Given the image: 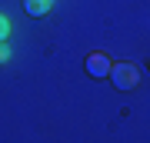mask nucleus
Masks as SVG:
<instances>
[{"mask_svg": "<svg viewBox=\"0 0 150 143\" xmlns=\"http://www.w3.org/2000/svg\"><path fill=\"white\" fill-rule=\"evenodd\" d=\"M110 83L117 87V90H134V87L140 83L137 63H113L110 67Z\"/></svg>", "mask_w": 150, "mask_h": 143, "instance_id": "f257e3e1", "label": "nucleus"}, {"mask_svg": "<svg viewBox=\"0 0 150 143\" xmlns=\"http://www.w3.org/2000/svg\"><path fill=\"white\" fill-rule=\"evenodd\" d=\"M110 67H113V60L107 57V53H90V57L83 60V70H87L93 80H107V77H110Z\"/></svg>", "mask_w": 150, "mask_h": 143, "instance_id": "f03ea898", "label": "nucleus"}, {"mask_svg": "<svg viewBox=\"0 0 150 143\" xmlns=\"http://www.w3.org/2000/svg\"><path fill=\"white\" fill-rule=\"evenodd\" d=\"M54 4L57 0H23V10H27V17H47Z\"/></svg>", "mask_w": 150, "mask_h": 143, "instance_id": "7ed1b4c3", "label": "nucleus"}, {"mask_svg": "<svg viewBox=\"0 0 150 143\" xmlns=\"http://www.w3.org/2000/svg\"><path fill=\"white\" fill-rule=\"evenodd\" d=\"M10 33H13L10 17H7V13H0V40H10Z\"/></svg>", "mask_w": 150, "mask_h": 143, "instance_id": "20e7f679", "label": "nucleus"}, {"mask_svg": "<svg viewBox=\"0 0 150 143\" xmlns=\"http://www.w3.org/2000/svg\"><path fill=\"white\" fill-rule=\"evenodd\" d=\"M4 63H10V43L0 40V67H4Z\"/></svg>", "mask_w": 150, "mask_h": 143, "instance_id": "39448f33", "label": "nucleus"}]
</instances>
